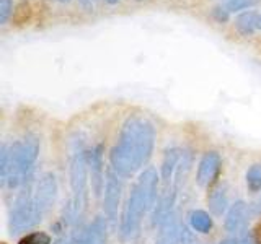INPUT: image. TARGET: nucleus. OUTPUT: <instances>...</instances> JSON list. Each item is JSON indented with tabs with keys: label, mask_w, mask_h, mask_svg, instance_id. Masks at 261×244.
<instances>
[{
	"label": "nucleus",
	"mask_w": 261,
	"mask_h": 244,
	"mask_svg": "<svg viewBox=\"0 0 261 244\" xmlns=\"http://www.w3.org/2000/svg\"><path fill=\"white\" fill-rule=\"evenodd\" d=\"M247 225H248V207L243 200H237L232 203L230 208L227 210L225 217V231L230 236H242L247 233Z\"/></svg>",
	"instance_id": "1a4fd4ad"
},
{
	"label": "nucleus",
	"mask_w": 261,
	"mask_h": 244,
	"mask_svg": "<svg viewBox=\"0 0 261 244\" xmlns=\"http://www.w3.org/2000/svg\"><path fill=\"white\" fill-rule=\"evenodd\" d=\"M88 169L95 197L105 191V168H103V145H96L88 151Z\"/></svg>",
	"instance_id": "9d476101"
},
{
	"label": "nucleus",
	"mask_w": 261,
	"mask_h": 244,
	"mask_svg": "<svg viewBox=\"0 0 261 244\" xmlns=\"http://www.w3.org/2000/svg\"><path fill=\"white\" fill-rule=\"evenodd\" d=\"M108 241V220L96 217L80 234L79 244H106Z\"/></svg>",
	"instance_id": "f8f14e48"
},
{
	"label": "nucleus",
	"mask_w": 261,
	"mask_h": 244,
	"mask_svg": "<svg viewBox=\"0 0 261 244\" xmlns=\"http://www.w3.org/2000/svg\"><path fill=\"white\" fill-rule=\"evenodd\" d=\"M77 231H64L53 244H77Z\"/></svg>",
	"instance_id": "412c9836"
},
{
	"label": "nucleus",
	"mask_w": 261,
	"mask_h": 244,
	"mask_svg": "<svg viewBox=\"0 0 261 244\" xmlns=\"http://www.w3.org/2000/svg\"><path fill=\"white\" fill-rule=\"evenodd\" d=\"M105 2H106V4H110V5H116V4L119 2V0H105Z\"/></svg>",
	"instance_id": "a878e982"
},
{
	"label": "nucleus",
	"mask_w": 261,
	"mask_h": 244,
	"mask_svg": "<svg viewBox=\"0 0 261 244\" xmlns=\"http://www.w3.org/2000/svg\"><path fill=\"white\" fill-rule=\"evenodd\" d=\"M57 191H59L57 179L53 173L41 174L35 187H33V197H35V203L43 218L53 210L57 199Z\"/></svg>",
	"instance_id": "423d86ee"
},
{
	"label": "nucleus",
	"mask_w": 261,
	"mask_h": 244,
	"mask_svg": "<svg viewBox=\"0 0 261 244\" xmlns=\"http://www.w3.org/2000/svg\"><path fill=\"white\" fill-rule=\"evenodd\" d=\"M258 29H261V13L258 16Z\"/></svg>",
	"instance_id": "bb28decb"
},
{
	"label": "nucleus",
	"mask_w": 261,
	"mask_h": 244,
	"mask_svg": "<svg viewBox=\"0 0 261 244\" xmlns=\"http://www.w3.org/2000/svg\"><path fill=\"white\" fill-rule=\"evenodd\" d=\"M183 153L185 150L181 148H176V146H171L165 151L163 155V160H162V168H160V176L163 181L168 184H171L175 177V173L179 166V163H181V158H183Z\"/></svg>",
	"instance_id": "ddd939ff"
},
{
	"label": "nucleus",
	"mask_w": 261,
	"mask_h": 244,
	"mask_svg": "<svg viewBox=\"0 0 261 244\" xmlns=\"http://www.w3.org/2000/svg\"><path fill=\"white\" fill-rule=\"evenodd\" d=\"M41 220H43V215L39 214L36 207L35 197H33V187L28 181L13 202L10 218H8V230L12 234H20L35 228L38 223H41Z\"/></svg>",
	"instance_id": "39448f33"
},
{
	"label": "nucleus",
	"mask_w": 261,
	"mask_h": 244,
	"mask_svg": "<svg viewBox=\"0 0 261 244\" xmlns=\"http://www.w3.org/2000/svg\"><path fill=\"white\" fill-rule=\"evenodd\" d=\"M185 233L186 228L181 225L176 214H171L160 225L155 244H185Z\"/></svg>",
	"instance_id": "9b49d317"
},
{
	"label": "nucleus",
	"mask_w": 261,
	"mask_h": 244,
	"mask_svg": "<svg viewBox=\"0 0 261 244\" xmlns=\"http://www.w3.org/2000/svg\"><path fill=\"white\" fill-rule=\"evenodd\" d=\"M18 244H53V238L44 231H33L24 234Z\"/></svg>",
	"instance_id": "a211bd4d"
},
{
	"label": "nucleus",
	"mask_w": 261,
	"mask_h": 244,
	"mask_svg": "<svg viewBox=\"0 0 261 244\" xmlns=\"http://www.w3.org/2000/svg\"><path fill=\"white\" fill-rule=\"evenodd\" d=\"M79 2L82 7L85 8V10H93V5H95L96 0H79Z\"/></svg>",
	"instance_id": "b1692460"
},
{
	"label": "nucleus",
	"mask_w": 261,
	"mask_h": 244,
	"mask_svg": "<svg viewBox=\"0 0 261 244\" xmlns=\"http://www.w3.org/2000/svg\"><path fill=\"white\" fill-rule=\"evenodd\" d=\"M105 195H103V210L106 220L114 225L118 218V210L121 203V194H122V182L121 176L110 169L106 173V182H105Z\"/></svg>",
	"instance_id": "0eeeda50"
},
{
	"label": "nucleus",
	"mask_w": 261,
	"mask_h": 244,
	"mask_svg": "<svg viewBox=\"0 0 261 244\" xmlns=\"http://www.w3.org/2000/svg\"><path fill=\"white\" fill-rule=\"evenodd\" d=\"M212 16H214L217 23H225L228 20V16H230V12L227 10L225 5L224 7H216L214 10H212Z\"/></svg>",
	"instance_id": "4be33fe9"
},
{
	"label": "nucleus",
	"mask_w": 261,
	"mask_h": 244,
	"mask_svg": "<svg viewBox=\"0 0 261 244\" xmlns=\"http://www.w3.org/2000/svg\"><path fill=\"white\" fill-rule=\"evenodd\" d=\"M59 2H62V4H65V2H69V0H59Z\"/></svg>",
	"instance_id": "cd10ccee"
},
{
	"label": "nucleus",
	"mask_w": 261,
	"mask_h": 244,
	"mask_svg": "<svg viewBox=\"0 0 261 244\" xmlns=\"http://www.w3.org/2000/svg\"><path fill=\"white\" fill-rule=\"evenodd\" d=\"M39 155V140L36 135H27L12 145L0 148V182L10 189L24 186L35 169Z\"/></svg>",
	"instance_id": "f03ea898"
},
{
	"label": "nucleus",
	"mask_w": 261,
	"mask_h": 244,
	"mask_svg": "<svg viewBox=\"0 0 261 244\" xmlns=\"http://www.w3.org/2000/svg\"><path fill=\"white\" fill-rule=\"evenodd\" d=\"M159 174L157 169L149 166L139 174L137 181L130 189L129 199L126 202L124 214L121 218V234L126 239H133L141 230V223L155 200H157Z\"/></svg>",
	"instance_id": "7ed1b4c3"
},
{
	"label": "nucleus",
	"mask_w": 261,
	"mask_h": 244,
	"mask_svg": "<svg viewBox=\"0 0 261 244\" xmlns=\"http://www.w3.org/2000/svg\"><path fill=\"white\" fill-rule=\"evenodd\" d=\"M261 0H225V8L228 12H242L250 7H255Z\"/></svg>",
	"instance_id": "6ab92c4d"
},
{
	"label": "nucleus",
	"mask_w": 261,
	"mask_h": 244,
	"mask_svg": "<svg viewBox=\"0 0 261 244\" xmlns=\"http://www.w3.org/2000/svg\"><path fill=\"white\" fill-rule=\"evenodd\" d=\"M207 203H209V210L216 217L224 215L225 211L230 208L228 207V195H227L225 187H222V186L214 187L207 195Z\"/></svg>",
	"instance_id": "4468645a"
},
{
	"label": "nucleus",
	"mask_w": 261,
	"mask_h": 244,
	"mask_svg": "<svg viewBox=\"0 0 261 244\" xmlns=\"http://www.w3.org/2000/svg\"><path fill=\"white\" fill-rule=\"evenodd\" d=\"M188 218H190V225H191L193 230L198 231V233H202V234L211 233L212 226H214L211 215L204 210H193Z\"/></svg>",
	"instance_id": "dca6fc26"
},
{
	"label": "nucleus",
	"mask_w": 261,
	"mask_h": 244,
	"mask_svg": "<svg viewBox=\"0 0 261 244\" xmlns=\"http://www.w3.org/2000/svg\"><path fill=\"white\" fill-rule=\"evenodd\" d=\"M69 174H70V189H72V199L69 202V205L72 207L75 220L80 225L88 205V179H90L88 151L82 145H77L70 153Z\"/></svg>",
	"instance_id": "20e7f679"
},
{
	"label": "nucleus",
	"mask_w": 261,
	"mask_h": 244,
	"mask_svg": "<svg viewBox=\"0 0 261 244\" xmlns=\"http://www.w3.org/2000/svg\"><path fill=\"white\" fill-rule=\"evenodd\" d=\"M155 127L144 116H129L122 124L118 142L110 151L111 169L130 177L149 163L155 146Z\"/></svg>",
	"instance_id": "f257e3e1"
},
{
	"label": "nucleus",
	"mask_w": 261,
	"mask_h": 244,
	"mask_svg": "<svg viewBox=\"0 0 261 244\" xmlns=\"http://www.w3.org/2000/svg\"><path fill=\"white\" fill-rule=\"evenodd\" d=\"M13 13V0H0V24H5Z\"/></svg>",
	"instance_id": "aec40b11"
},
{
	"label": "nucleus",
	"mask_w": 261,
	"mask_h": 244,
	"mask_svg": "<svg viewBox=\"0 0 261 244\" xmlns=\"http://www.w3.org/2000/svg\"><path fill=\"white\" fill-rule=\"evenodd\" d=\"M240 244H258L255 233H253V231H247V233H245L242 236V239H240Z\"/></svg>",
	"instance_id": "5701e85b"
},
{
	"label": "nucleus",
	"mask_w": 261,
	"mask_h": 244,
	"mask_svg": "<svg viewBox=\"0 0 261 244\" xmlns=\"http://www.w3.org/2000/svg\"><path fill=\"white\" fill-rule=\"evenodd\" d=\"M258 13L253 10H245L235 18V29L242 36H251L258 29Z\"/></svg>",
	"instance_id": "2eb2a0df"
},
{
	"label": "nucleus",
	"mask_w": 261,
	"mask_h": 244,
	"mask_svg": "<svg viewBox=\"0 0 261 244\" xmlns=\"http://www.w3.org/2000/svg\"><path fill=\"white\" fill-rule=\"evenodd\" d=\"M220 244H237V242H235V239H224Z\"/></svg>",
	"instance_id": "393cba45"
},
{
	"label": "nucleus",
	"mask_w": 261,
	"mask_h": 244,
	"mask_svg": "<svg viewBox=\"0 0 261 244\" xmlns=\"http://www.w3.org/2000/svg\"><path fill=\"white\" fill-rule=\"evenodd\" d=\"M245 181H247L248 191L253 194L261 192V165H251L247 171V176H245Z\"/></svg>",
	"instance_id": "f3484780"
},
{
	"label": "nucleus",
	"mask_w": 261,
	"mask_h": 244,
	"mask_svg": "<svg viewBox=\"0 0 261 244\" xmlns=\"http://www.w3.org/2000/svg\"><path fill=\"white\" fill-rule=\"evenodd\" d=\"M220 169H222V158H220V155L217 151L204 153V157L198 165L196 181H198L201 187H211L219 179Z\"/></svg>",
	"instance_id": "6e6552de"
}]
</instances>
